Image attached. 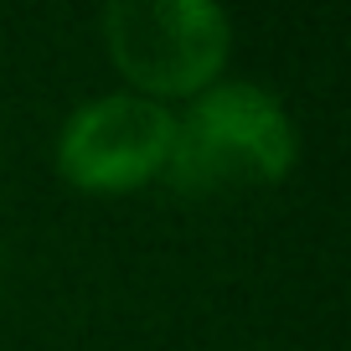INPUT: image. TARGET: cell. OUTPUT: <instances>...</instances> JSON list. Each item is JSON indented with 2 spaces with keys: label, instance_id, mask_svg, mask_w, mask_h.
<instances>
[{
  "label": "cell",
  "instance_id": "6da1fadb",
  "mask_svg": "<svg viewBox=\"0 0 351 351\" xmlns=\"http://www.w3.org/2000/svg\"><path fill=\"white\" fill-rule=\"evenodd\" d=\"M295 155L300 134L285 104L248 77H217L186 104V114H176L160 176L186 197H217L285 181Z\"/></svg>",
  "mask_w": 351,
  "mask_h": 351
},
{
  "label": "cell",
  "instance_id": "7a4b0ae2",
  "mask_svg": "<svg viewBox=\"0 0 351 351\" xmlns=\"http://www.w3.org/2000/svg\"><path fill=\"white\" fill-rule=\"evenodd\" d=\"M104 47L140 99H197L228 67L232 21L212 0H114L104 5Z\"/></svg>",
  "mask_w": 351,
  "mask_h": 351
},
{
  "label": "cell",
  "instance_id": "3957f363",
  "mask_svg": "<svg viewBox=\"0 0 351 351\" xmlns=\"http://www.w3.org/2000/svg\"><path fill=\"white\" fill-rule=\"evenodd\" d=\"M176 114L140 93H99L57 130V171L83 191H130L165 171Z\"/></svg>",
  "mask_w": 351,
  "mask_h": 351
}]
</instances>
